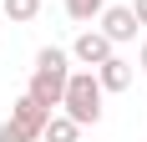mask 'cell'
I'll list each match as a JSON object with an SVG mask.
<instances>
[{
	"label": "cell",
	"mask_w": 147,
	"mask_h": 142,
	"mask_svg": "<svg viewBox=\"0 0 147 142\" xmlns=\"http://www.w3.org/2000/svg\"><path fill=\"white\" fill-rule=\"evenodd\" d=\"M112 51H117V46L107 41L102 30H81V36L71 41V61H81V66H102Z\"/></svg>",
	"instance_id": "4"
},
{
	"label": "cell",
	"mask_w": 147,
	"mask_h": 142,
	"mask_svg": "<svg viewBox=\"0 0 147 142\" xmlns=\"http://www.w3.org/2000/svg\"><path fill=\"white\" fill-rule=\"evenodd\" d=\"M102 10H107V0H66V15H71V20H81V26H86V20H96Z\"/></svg>",
	"instance_id": "9"
},
{
	"label": "cell",
	"mask_w": 147,
	"mask_h": 142,
	"mask_svg": "<svg viewBox=\"0 0 147 142\" xmlns=\"http://www.w3.org/2000/svg\"><path fill=\"white\" fill-rule=\"evenodd\" d=\"M0 15H10L15 26H26V20L41 15V0H0Z\"/></svg>",
	"instance_id": "8"
},
{
	"label": "cell",
	"mask_w": 147,
	"mask_h": 142,
	"mask_svg": "<svg viewBox=\"0 0 147 142\" xmlns=\"http://www.w3.org/2000/svg\"><path fill=\"white\" fill-rule=\"evenodd\" d=\"M137 66H142V71H147V41H142V51H137Z\"/></svg>",
	"instance_id": "12"
},
{
	"label": "cell",
	"mask_w": 147,
	"mask_h": 142,
	"mask_svg": "<svg viewBox=\"0 0 147 142\" xmlns=\"http://www.w3.org/2000/svg\"><path fill=\"white\" fill-rule=\"evenodd\" d=\"M46 117H51V107H41V101L30 97V91H26V97L10 107V122H15V127H26V132H30V142L46 132Z\"/></svg>",
	"instance_id": "5"
},
{
	"label": "cell",
	"mask_w": 147,
	"mask_h": 142,
	"mask_svg": "<svg viewBox=\"0 0 147 142\" xmlns=\"http://www.w3.org/2000/svg\"><path fill=\"white\" fill-rule=\"evenodd\" d=\"M0 142H30V132L15 127V122H0Z\"/></svg>",
	"instance_id": "10"
},
{
	"label": "cell",
	"mask_w": 147,
	"mask_h": 142,
	"mask_svg": "<svg viewBox=\"0 0 147 142\" xmlns=\"http://www.w3.org/2000/svg\"><path fill=\"white\" fill-rule=\"evenodd\" d=\"M102 81H96V71H71L66 76V91H61V112L71 117V122H81V127H96L102 122Z\"/></svg>",
	"instance_id": "2"
},
{
	"label": "cell",
	"mask_w": 147,
	"mask_h": 142,
	"mask_svg": "<svg viewBox=\"0 0 147 142\" xmlns=\"http://www.w3.org/2000/svg\"><path fill=\"white\" fill-rule=\"evenodd\" d=\"M76 137H81V122H71L66 112H51V117H46L41 142H76Z\"/></svg>",
	"instance_id": "7"
},
{
	"label": "cell",
	"mask_w": 147,
	"mask_h": 142,
	"mask_svg": "<svg viewBox=\"0 0 147 142\" xmlns=\"http://www.w3.org/2000/svg\"><path fill=\"white\" fill-rule=\"evenodd\" d=\"M132 15H137V26H147V0H132Z\"/></svg>",
	"instance_id": "11"
},
{
	"label": "cell",
	"mask_w": 147,
	"mask_h": 142,
	"mask_svg": "<svg viewBox=\"0 0 147 142\" xmlns=\"http://www.w3.org/2000/svg\"><path fill=\"white\" fill-rule=\"evenodd\" d=\"M96 20H102V36H107L112 46L132 41L137 30H142V26H137V15H132V5H107V10L96 15Z\"/></svg>",
	"instance_id": "3"
},
{
	"label": "cell",
	"mask_w": 147,
	"mask_h": 142,
	"mask_svg": "<svg viewBox=\"0 0 147 142\" xmlns=\"http://www.w3.org/2000/svg\"><path fill=\"white\" fill-rule=\"evenodd\" d=\"M91 71H96L102 91H127V86H132V61H122L117 51H112V56H107L102 66H91Z\"/></svg>",
	"instance_id": "6"
},
{
	"label": "cell",
	"mask_w": 147,
	"mask_h": 142,
	"mask_svg": "<svg viewBox=\"0 0 147 142\" xmlns=\"http://www.w3.org/2000/svg\"><path fill=\"white\" fill-rule=\"evenodd\" d=\"M66 76H71V51L61 46H41L36 51V71H30V97L41 107H61V91H66Z\"/></svg>",
	"instance_id": "1"
}]
</instances>
